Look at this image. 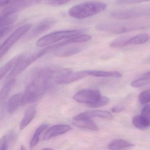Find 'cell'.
<instances>
[{
	"label": "cell",
	"instance_id": "obj_1",
	"mask_svg": "<svg viewBox=\"0 0 150 150\" xmlns=\"http://www.w3.org/2000/svg\"><path fill=\"white\" fill-rule=\"evenodd\" d=\"M52 72L53 69L46 68L35 72L23 94L22 105L34 103L40 100L50 86Z\"/></svg>",
	"mask_w": 150,
	"mask_h": 150
},
{
	"label": "cell",
	"instance_id": "obj_2",
	"mask_svg": "<svg viewBox=\"0 0 150 150\" xmlns=\"http://www.w3.org/2000/svg\"><path fill=\"white\" fill-rule=\"evenodd\" d=\"M107 5L101 1H91L81 3L72 7L69 10V15L78 20L89 18L106 10Z\"/></svg>",
	"mask_w": 150,
	"mask_h": 150
},
{
	"label": "cell",
	"instance_id": "obj_3",
	"mask_svg": "<svg viewBox=\"0 0 150 150\" xmlns=\"http://www.w3.org/2000/svg\"><path fill=\"white\" fill-rule=\"evenodd\" d=\"M145 25L140 23H108L97 24L95 28L97 30L112 34H122L134 30H143Z\"/></svg>",
	"mask_w": 150,
	"mask_h": 150
},
{
	"label": "cell",
	"instance_id": "obj_4",
	"mask_svg": "<svg viewBox=\"0 0 150 150\" xmlns=\"http://www.w3.org/2000/svg\"><path fill=\"white\" fill-rule=\"evenodd\" d=\"M84 31L82 29H74L52 32L41 38L38 41L37 45L39 47L49 46L59 42L64 39L81 35Z\"/></svg>",
	"mask_w": 150,
	"mask_h": 150
},
{
	"label": "cell",
	"instance_id": "obj_5",
	"mask_svg": "<svg viewBox=\"0 0 150 150\" xmlns=\"http://www.w3.org/2000/svg\"><path fill=\"white\" fill-rule=\"evenodd\" d=\"M46 48L31 55H20V57L16 64L11 70L7 79H14V77L21 73L29 66L36 61L38 59L47 53Z\"/></svg>",
	"mask_w": 150,
	"mask_h": 150
},
{
	"label": "cell",
	"instance_id": "obj_6",
	"mask_svg": "<svg viewBox=\"0 0 150 150\" xmlns=\"http://www.w3.org/2000/svg\"><path fill=\"white\" fill-rule=\"evenodd\" d=\"M150 13L149 7L142 6L113 10L110 15L115 19L130 20L147 16L150 15Z\"/></svg>",
	"mask_w": 150,
	"mask_h": 150
},
{
	"label": "cell",
	"instance_id": "obj_7",
	"mask_svg": "<svg viewBox=\"0 0 150 150\" xmlns=\"http://www.w3.org/2000/svg\"><path fill=\"white\" fill-rule=\"evenodd\" d=\"M88 76L86 71H73L68 69L56 70L53 79L57 84L62 85L73 83Z\"/></svg>",
	"mask_w": 150,
	"mask_h": 150
},
{
	"label": "cell",
	"instance_id": "obj_8",
	"mask_svg": "<svg viewBox=\"0 0 150 150\" xmlns=\"http://www.w3.org/2000/svg\"><path fill=\"white\" fill-rule=\"evenodd\" d=\"M31 24H27L16 29L0 46V59L21 38L32 28Z\"/></svg>",
	"mask_w": 150,
	"mask_h": 150
},
{
	"label": "cell",
	"instance_id": "obj_9",
	"mask_svg": "<svg viewBox=\"0 0 150 150\" xmlns=\"http://www.w3.org/2000/svg\"><path fill=\"white\" fill-rule=\"evenodd\" d=\"M98 90L84 89L76 93L73 96L74 100L80 103L89 104L95 102L101 96Z\"/></svg>",
	"mask_w": 150,
	"mask_h": 150
},
{
	"label": "cell",
	"instance_id": "obj_10",
	"mask_svg": "<svg viewBox=\"0 0 150 150\" xmlns=\"http://www.w3.org/2000/svg\"><path fill=\"white\" fill-rule=\"evenodd\" d=\"M16 82L15 79L8 80V81L0 90V120L3 117L8 97L14 87Z\"/></svg>",
	"mask_w": 150,
	"mask_h": 150
},
{
	"label": "cell",
	"instance_id": "obj_11",
	"mask_svg": "<svg viewBox=\"0 0 150 150\" xmlns=\"http://www.w3.org/2000/svg\"><path fill=\"white\" fill-rule=\"evenodd\" d=\"M56 21L52 18H46L38 23L30 31L28 36V39H31L47 31L56 24Z\"/></svg>",
	"mask_w": 150,
	"mask_h": 150
},
{
	"label": "cell",
	"instance_id": "obj_12",
	"mask_svg": "<svg viewBox=\"0 0 150 150\" xmlns=\"http://www.w3.org/2000/svg\"><path fill=\"white\" fill-rule=\"evenodd\" d=\"M93 117H100L105 119H113L112 115L110 112L100 110H91L81 113L74 117V119L75 121H80L87 118H91Z\"/></svg>",
	"mask_w": 150,
	"mask_h": 150
},
{
	"label": "cell",
	"instance_id": "obj_13",
	"mask_svg": "<svg viewBox=\"0 0 150 150\" xmlns=\"http://www.w3.org/2000/svg\"><path fill=\"white\" fill-rule=\"evenodd\" d=\"M71 129L67 125L59 124L53 125L48 129L44 136L43 139L48 140L57 136L64 134Z\"/></svg>",
	"mask_w": 150,
	"mask_h": 150
},
{
	"label": "cell",
	"instance_id": "obj_14",
	"mask_svg": "<svg viewBox=\"0 0 150 150\" xmlns=\"http://www.w3.org/2000/svg\"><path fill=\"white\" fill-rule=\"evenodd\" d=\"M23 94L21 93L16 94L12 96L7 103V110L10 114H13L17 111L22 104Z\"/></svg>",
	"mask_w": 150,
	"mask_h": 150
},
{
	"label": "cell",
	"instance_id": "obj_15",
	"mask_svg": "<svg viewBox=\"0 0 150 150\" xmlns=\"http://www.w3.org/2000/svg\"><path fill=\"white\" fill-rule=\"evenodd\" d=\"M81 48L77 46L61 47L54 51L53 54L59 57H67L76 55L81 52Z\"/></svg>",
	"mask_w": 150,
	"mask_h": 150
},
{
	"label": "cell",
	"instance_id": "obj_16",
	"mask_svg": "<svg viewBox=\"0 0 150 150\" xmlns=\"http://www.w3.org/2000/svg\"><path fill=\"white\" fill-rule=\"evenodd\" d=\"M17 139V135L14 131H11L0 139V150H7L13 147Z\"/></svg>",
	"mask_w": 150,
	"mask_h": 150
},
{
	"label": "cell",
	"instance_id": "obj_17",
	"mask_svg": "<svg viewBox=\"0 0 150 150\" xmlns=\"http://www.w3.org/2000/svg\"><path fill=\"white\" fill-rule=\"evenodd\" d=\"M150 39V36L147 33H142L134 36H126L125 46L130 45H139L147 42Z\"/></svg>",
	"mask_w": 150,
	"mask_h": 150
},
{
	"label": "cell",
	"instance_id": "obj_18",
	"mask_svg": "<svg viewBox=\"0 0 150 150\" xmlns=\"http://www.w3.org/2000/svg\"><path fill=\"white\" fill-rule=\"evenodd\" d=\"M36 114V108L32 106L27 110L20 124V129L23 130L32 122Z\"/></svg>",
	"mask_w": 150,
	"mask_h": 150
},
{
	"label": "cell",
	"instance_id": "obj_19",
	"mask_svg": "<svg viewBox=\"0 0 150 150\" xmlns=\"http://www.w3.org/2000/svg\"><path fill=\"white\" fill-rule=\"evenodd\" d=\"M88 76L98 77H110L119 78L122 77V74L117 71H86Z\"/></svg>",
	"mask_w": 150,
	"mask_h": 150
},
{
	"label": "cell",
	"instance_id": "obj_20",
	"mask_svg": "<svg viewBox=\"0 0 150 150\" xmlns=\"http://www.w3.org/2000/svg\"><path fill=\"white\" fill-rule=\"evenodd\" d=\"M17 17L18 16L15 13H4L0 16V29L9 26L15 22Z\"/></svg>",
	"mask_w": 150,
	"mask_h": 150
},
{
	"label": "cell",
	"instance_id": "obj_21",
	"mask_svg": "<svg viewBox=\"0 0 150 150\" xmlns=\"http://www.w3.org/2000/svg\"><path fill=\"white\" fill-rule=\"evenodd\" d=\"M134 146L133 144L125 139H117L110 143L108 148L110 150H120L132 147Z\"/></svg>",
	"mask_w": 150,
	"mask_h": 150
},
{
	"label": "cell",
	"instance_id": "obj_22",
	"mask_svg": "<svg viewBox=\"0 0 150 150\" xmlns=\"http://www.w3.org/2000/svg\"><path fill=\"white\" fill-rule=\"evenodd\" d=\"M132 122L134 126L140 129H146L150 125V119L141 115L133 117Z\"/></svg>",
	"mask_w": 150,
	"mask_h": 150
},
{
	"label": "cell",
	"instance_id": "obj_23",
	"mask_svg": "<svg viewBox=\"0 0 150 150\" xmlns=\"http://www.w3.org/2000/svg\"><path fill=\"white\" fill-rule=\"evenodd\" d=\"M20 55L14 57L0 68V81L1 80L6 74L11 71L17 62Z\"/></svg>",
	"mask_w": 150,
	"mask_h": 150
},
{
	"label": "cell",
	"instance_id": "obj_24",
	"mask_svg": "<svg viewBox=\"0 0 150 150\" xmlns=\"http://www.w3.org/2000/svg\"><path fill=\"white\" fill-rule=\"evenodd\" d=\"M75 125L79 128L96 131L99 129L97 125L91 118H87L80 121H76Z\"/></svg>",
	"mask_w": 150,
	"mask_h": 150
},
{
	"label": "cell",
	"instance_id": "obj_25",
	"mask_svg": "<svg viewBox=\"0 0 150 150\" xmlns=\"http://www.w3.org/2000/svg\"><path fill=\"white\" fill-rule=\"evenodd\" d=\"M47 127H48V125L46 124H42L37 129L30 141V147H35L38 144L41 134Z\"/></svg>",
	"mask_w": 150,
	"mask_h": 150
},
{
	"label": "cell",
	"instance_id": "obj_26",
	"mask_svg": "<svg viewBox=\"0 0 150 150\" xmlns=\"http://www.w3.org/2000/svg\"><path fill=\"white\" fill-rule=\"evenodd\" d=\"M150 72L144 74L140 78L132 81L131 83V86L134 88L140 87L150 83Z\"/></svg>",
	"mask_w": 150,
	"mask_h": 150
},
{
	"label": "cell",
	"instance_id": "obj_27",
	"mask_svg": "<svg viewBox=\"0 0 150 150\" xmlns=\"http://www.w3.org/2000/svg\"><path fill=\"white\" fill-rule=\"evenodd\" d=\"M110 99L106 96H101L95 102L88 104V106L92 108H98L105 106L110 102Z\"/></svg>",
	"mask_w": 150,
	"mask_h": 150
},
{
	"label": "cell",
	"instance_id": "obj_28",
	"mask_svg": "<svg viewBox=\"0 0 150 150\" xmlns=\"http://www.w3.org/2000/svg\"><path fill=\"white\" fill-rule=\"evenodd\" d=\"M150 89L145 90L139 94L138 96V100L139 103L142 105L148 104L150 102Z\"/></svg>",
	"mask_w": 150,
	"mask_h": 150
},
{
	"label": "cell",
	"instance_id": "obj_29",
	"mask_svg": "<svg viewBox=\"0 0 150 150\" xmlns=\"http://www.w3.org/2000/svg\"><path fill=\"white\" fill-rule=\"evenodd\" d=\"M71 0H46V3L52 6L57 7L67 4Z\"/></svg>",
	"mask_w": 150,
	"mask_h": 150
},
{
	"label": "cell",
	"instance_id": "obj_30",
	"mask_svg": "<svg viewBox=\"0 0 150 150\" xmlns=\"http://www.w3.org/2000/svg\"><path fill=\"white\" fill-rule=\"evenodd\" d=\"M149 0H118V5H129V4H137L149 1Z\"/></svg>",
	"mask_w": 150,
	"mask_h": 150
},
{
	"label": "cell",
	"instance_id": "obj_31",
	"mask_svg": "<svg viewBox=\"0 0 150 150\" xmlns=\"http://www.w3.org/2000/svg\"><path fill=\"white\" fill-rule=\"evenodd\" d=\"M141 115L150 119V106L149 105H146L143 108L142 111H141Z\"/></svg>",
	"mask_w": 150,
	"mask_h": 150
},
{
	"label": "cell",
	"instance_id": "obj_32",
	"mask_svg": "<svg viewBox=\"0 0 150 150\" xmlns=\"http://www.w3.org/2000/svg\"><path fill=\"white\" fill-rule=\"evenodd\" d=\"M125 109L124 107L121 106H115L111 108V112L113 113H119L122 112Z\"/></svg>",
	"mask_w": 150,
	"mask_h": 150
},
{
	"label": "cell",
	"instance_id": "obj_33",
	"mask_svg": "<svg viewBox=\"0 0 150 150\" xmlns=\"http://www.w3.org/2000/svg\"><path fill=\"white\" fill-rule=\"evenodd\" d=\"M10 0H0V7L6 6L9 3Z\"/></svg>",
	"mask_w": 150,
	"mask_h": 150
}]
</instances>
